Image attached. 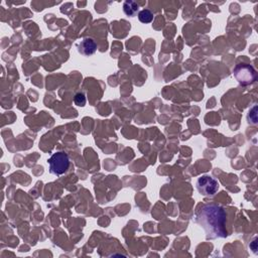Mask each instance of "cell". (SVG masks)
Returning a JSON list of instances; mask_svg holds the SVG:
<instances>
[{"instance_id":"3","label":"cell","mask_w":258,"mask_h":258,"mask_svg":"<svg viewBox=\"0 0 258 258\" xmlns=\"http://www.w3.org/2000/svg\"><path fill=\"white\" fill-rule=\"evenodd\" d=\"M233 74L237 82L242 86H249L257 80V74L254 68L247 63H238L234 70Z\"/></svg>"},{"instance_id":"7","label":"cell","mask_w":258,"mask_h":258,"mask_svg":"<svg viewBox=\"0 0 258 258\" xmlns=\"http://www.w3.org/2000/svg\"><path fill=\"white\" fill-rule=\"evenodd\" d=\"M138 19L142 23H150L153 20V13L148 9H143L138 12Z\"/></svg>"},{"instance_id":"1","label":"cell","mask_w":258,"mask_h":258,"mask_svg":"<svg viewBox=\"0 0 258 258\" xmlns=\"http://www.w3.org/2000/svg\"><path fill=\"white\" fill-rule=\"evenodd\" d=\"M197 223L205 230L208 239L225 238L227 230L225 228L226 212L215 204H206L201 206L195 215Z\"/></svg>"},{"instance_id":"6","label":"cell","mask_w":258,"mask_h":258,"mask_svg":"<svg viewBox=\"0 0 258 258\" xmlns=\"http://www.w3.org/2000/svg\"><path fill=\"white\" fill-rule=\"evenodd\" d=\"M139 10V5L131 0H127L123 3V11L127 16L133 17L138 13Z\"/></svg>"},{"instance_id":"8","label":"cell","mask_w":258,"mask_h":258,"mask_svg":"<svg viewBox=\"0 0 258 258\" xmlns=\"http://www.w3.org/2000/svg\"><path fill=\"white\" fill-rule=\"evenodd\" d=\"M74 102L77 106H80V107H83L85 106L86 104V97L83 93H77L74 97Z\"/></svg>"},{"instance_id":"5","label":"cell","mask_w":258,"mask_h":258,"mask_svg":"<svg viewBox=\"0 0 258 258\" xmlns=\"http://www.w3.org/2000/svg\"><path fill=\"white\" fill-rule=\"evenodd\" d=\"M96 50H97V43L92 38H89V37L84 38L83 40H81L78 43L79 53H81L85 56H89V55L94 54L96 52Z\"/></svg>"},{"instance_id":"2","label":"cell","mask_w":258,"mask_h":258,"mask_svg":"<svg viewBox=\"0 0 258 258\" xmlns=\"http://www.w3.org/2000/svg\"><path fill=\"white\" fill-rule=\"evenodd\" d=\"M47 163L49 165V172L58 176L64 173L70 166L69 155L63 151H57L53 153L48 159Z\"/></svg>"},{"instance_id":"4","label":"cell","mask_w":258,"mask_h":258,"mask_svg":"<svg viewBox=\"0 0 258 258\" xmlns=\"http://www.w3.org/2000/svg\"><path fill=\"white\" fill-rule=\"evenodd\" d=\"M196 186L198 191L205 197L214 196L219 189L218 181L211 175H202L197 179Z\"/></svg>"}]
</instances>
